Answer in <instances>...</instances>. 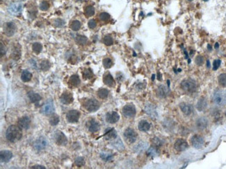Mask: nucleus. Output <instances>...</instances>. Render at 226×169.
<instances>
[{"label": "nucleus", "mask_w": 226, "mask_h": 169, "mask_svg": "<svg viewBox=\"0 0 226 169\" xmlns=\"http://www.w3.org/2000/svg\"><path fill=\"white\" fill-rule=\"evenodd\" d=\"M20 127L15 125H10L6 130V137L8 140L11 143H15L20 141L22 138V131Z\"/></svg>", "instance_id": "nucleus-1"}, {"label": "nucleus", "mask_w": 226, "mask_h": 169, "mask_svg": "<svg viewBox=\"0 0 226 169\" xmlns=\"http://www.w3.org/2000/svg\"><path fill=\"white\" fill-rule=\"evenodd\" d=\"M181 88L187 93H193L197 89L196 82L191 78L184 79L181 83Z\"/></svg>", "instance_id": "nucleus-2"}, {"label": "nucleus", "mask_w": 226, "mask_h": 169, "mask_svg": "<svg viewBox=\"0 0 226 169\" xmlns=\"http://www.w3.org/2000/svg\"><path fill=\"white\" fill-rule=\"evenodd\" d=\"M212 99L217 105L223 106L226 105V92L220 89H217L214 92Z\"/></svg>", "instance_id": "nucleus-3"}, {"label": "nucleus", "mask_w": 226, "mask_h": 169, "mask_svg": "<svg viewBox=\"0 0 226 169\" xmlns=\"http://www.w3.org/2000/svg\"><path fill=\"white\" fill-rule=\"evenodd\" d=\"M54 139L55 142L59 146H66L68 143L66 136L60 130H57L54 132Z\"/></svg>", "instance_id": "nucleus-4"}, {"label": "nucleus", "mask_w": 226, "mask_h": 169, "mask_svg": "<svg viewBox=\"0 0 226 169\" xmlns=\"http://www.w3.org/2000/svg\"><path fill=\"white\" fill-rule=\"evenodd\" d=\"M124 137L128 142L130 143H133L137 141V134L134 130L130 128H128L125 130Z\"/></svg>", "instance_id": "nucleus-5"}, {"label": "nucleus", "mask_w": 226, "mask_h": 169, "mask_svg": "<svg viewBox=\"0 0 226 169\" xmlns=\"http://www.w3.org/2000/svg\"><path fill=\"white\" fill-rule=\"evenodd\" d=\"M3 31H4V34L7 35V36H9V37L13 36L16 31L15 24L13 22H9L5 23L3 26Z\"/></svg>", "instance_id": "nucleus-6"}, {"label": "nucleus", "mask_w": 226, "mask_h": 169, "mask_svg": "<svg viewBox=\"0 0 226 169\" xmlns=\"http://www.w3.org/2000/svg\"><path fill=\"white\" fill-rule=\"evenodd\" d=\"M100 103L95 99H89L86 101L85 104V108L90 112H96L100 108Z\"/></svg>", "instance_id": "nucleus-7"}, {"label": "nucleus", "mask_w": 226, "mask_h": 169, "mask_svg": "<svg viewBox=\"0 0 226 169\" xmlns=\"http://www.w3.org/2000/svg\"><path fill=\"white\" fill-rule=\"evenodd\" d=\"M191 141L192 146L196 149H201L203 147L204 143H205L204 138L202 136L198 135H193Z\"/></svg>", "instance_id": "nucleus-8"}, {"label": "nucleus", "mask_w": 226, "mask_h": 169, "mask_svg": "<svg viewBox=\"0 0 226 169\" xmlns=\"http://www.w3.org/2000/svg\"><path fill=\"white\" fill-rule=\"evenodd\" d=\"M136 112H137V110L134 105H126L122 108V114L125 117H128V118L134 117L136 115Z\"/></svg>", "instance_id": "nucleus-9"}, {"label": "nucleus", "mask_w": 226, "mask_h": 169, "mask_svg": "<svg viewBox=\"0 0 226 169\" xmlns=\"http://www.w3.org/2000/svg\"><path fill=\"white\" fill-rule=\"evenodd\" d=\"M48 146V141L44 137H40L35 141L34 143V148L38 151H40L47 148Z\"/></svg>", "instance_id": "nucleus-10"}, {"label": "nucleus", "mask_w": 226, "mask_h": 169, "mask_svg": "<svg viewBox=\"0 0 226 169\" xmlns=\"http://www.w3.org/2000/svg\"><path fill=\"white\" fill-rule=\"evenodd\" d=\"M40 111H41V113L45 114V115H50V114H53L54 112V105L52 100H49V101L46 102L43 105Z\"/></svg>", "instance_id": "nucleus-11"}, {"label": "nucleus", "mask_w": 226, "mask_h": 169, "mask_svg": "<svg viewBox=\"0 0 226 169\" xmlns=\"http://www.w3.org/2000/svg\"><path fill=\"white\" fill-rule=\"evenodd\" d=\"M80 112L76 110H70L66 114V118L68 121L71 123V124H74V123L78 122L79 119H80Z\"/></svg>", "instance_id": "nucleus-12"}, {"label": "nucleus", "mask_w": 226, "mask_h": 169, "mask_svg": "<svg viewBox=\"0 0 226 169\" xmlns=\"http://www.w3.org/2000/svg\"><path fill=\"white\" fill-rule=\"evenodd\" d=\"M209 125L208 119L205 116H201L198 118L195 121V126L199 130H203L208 128Z\"/></svg>", "instance_id": "nucleus-13"}, {"label": "nucleus", "mask_w": 226, "mask_h": 169, "mask_svg": "<svg viewBox=\"0 0 226 169\" xmlns=\"http://www.w3.org/2000/svg\"><path fill=\"white\" fill-rule=\"evenodd\" d=\"M18 124L21 129L28 130L31 125V120L28 116H24L18 120Z\"/></svg>", "instance_id": "nucleus-14"}, {"label": "nucleus", "mask_w": 226, "mask_h": 169, "mask_svg": "<svg viewBox=\"0 0 226 169\" xmlns=\"http://www.w3.org/2000/svg\"><path fill=\"white\" fill-rule=\"evenodd\" d=\"M179 108H180L182 113L186 116H189L193 113V108L191 104L187 103H181L179 104Z\"/></svg>", "instance_id": "nucleus-15"}, {"label": "nucleus", "mask_w": 226, "mask_h": 169, "mask_svg": "<svg viewBox=\"0 0 226 169\" xmlns=\"http://www.w3.org/2000/svg\"><path fill=\"white\" fill-rule=\"evenodd\" d=\"M174 147H175V149L176 151L182 152L184 151L185 150L189 147V145H188L187 141L183 140V139H178V140L175 141Z\"/></svg>", "instance_id": "nucleus-16"}, {"label": "nucleus", "mask_w": 226, "mask_h": 169, "mask_svg": "<svg viewBox=\"0 0 226 169\" xmlns=\"http://www.w3.org/2000/svg\"><path fill=\"white\" fill-rule=\"evenodd\" d=\"M120 119L119 114L116 112H108L106 115V121L109 124H113L118 122Z\"/></svg>", "instance_id": "nucleus-17"}, {"label": "nucleus", "mask_w": 226, "mask_h": 169, "mask_svg": "<svg viewBox=\"0 0 226 169\" xmlns=\"http://www.w3.org/2000/svg\"><path fill=\"white\" fill-rule=\"evenodd\" d=\"M169 92L170 89L165 85H160L158 87L157 89V95L158 97L162 98V99H164V98L167 97L168 94H169Z\"/></svg>", "instance_id": "nucleus-18"}, {"label": "nucleus", "mask_w": 226, "mask_h": 169, "mask_svg": "<svg viewBox=\"0 0 226 169\" xmlns=\"http://www.w3.org/2000/svg\"><path fill=\"white\" fill-rule=\"evenodd\" d=\"M60 100H61L63 104L68 105L73 102L74 99H73V96L71 93H70L68 92H66L61 95Z\"/></svg>", "instance_id": "nucleus-19"}, {"label": "nucleus", "mask_w": 226, "mask_h": 169, "mask_svg": "<svg viewBox=\"0 0 226 169\" xmlns=\"http://www.w3.org/2000/svg\"><path fill=\"white\" fill-rule=\"evenodd\" d=\"M86 125H87V127H88V130L91 132H92V133L96 132L100 130V125L99 124V123L95 121V120L94 119L90 120V121L87 123Z\"/></svg>", "instance_id": "nucleus-20"}, {"label": "nucleus", "mask_w": 226, "mask_h": 169, "mask_svg": "<svg viewBox=\"0 0 226 169\" xmlns=\"http://www.w3.org/2000/svg\"><path fill=\"white\" fill-rule=\"evenodd\" d=\"M104 137L107 140H115L117 137L116 130L113 128H109L106 129L104 134Z\"/></svg>", "instance_id": "nucleus-21"}, {"label": "nucleus", "mask_w": 226, "mask_h": 169, "mask_svg": "<svg viewBox=\"0 0 226 169\" xmlns=\"http://www.w3.org/2000/svg\"><path fill=\"white\" fill-rule=\"evenodd\" d=\"M145 112L147 114H148V115L151 117V118H153V119L157 118V116H158L157 112L153 105H151V104L146 105L145 107Z\"/></svg>", "instance_id": "nucleus-22"}, {"label": "nucleus", "mask_w": 226, "mask_h": 169, "mask_svg": "<svg viewBox=\"0 0 226 169\" xmlns=\"http://www.w3.org/2000/svg\"><path fill=\"white\" fill-rule=\"evenodd\" d=\"M22 9H23V5L19 2H16V3H13L10 5L9 8V12L11 14L15 15L20 13Z\"/></svg>", "instance_id": "nucleus-23"}, {"label": "nucleus", "mask_w": 226, "mask_h": 169, "mask_svg": "<svg viewBox=\"0 0 226 169\" xmlns=\"http://www.w3.org/2000/svg\"><path fill=\"white\" fill-rule=\"evenodd\" d=\"M13 157L12 152L9 151H2L0 152V160L2 163L9 162Z\"/></svg>", "instance_id": "nucleus-24"}, {"label": "nucleus", "mask_w": 226, "mask_h": 169, "mask_svg": "<svg viewBox=\"0 0 226 169\" xmlns=\"http://www.w3.org/2000/svg\"><path fill=\"white\" fill-rule=\"evenodd\" d=\"M208 100H207L205 98L202 97L198 100V101L196 104V109L199 112H203L206 110L207 108H208Z\"/></svg>", "instance_id": "nucleus-25"}, {"label": "nucleus", "mask_w": 226, "mask_h": 169, "mask_svg": "<svg viewBox=\"0 0 226 169\" xmlns=\"http://www.w3.org/2000/svg\"><path fill=\"white\" fill-rule=\"evenodd\" d=\"M138 128L141 132H148L150 129V124L146 120H142L138 123Z\"/></svg>", "instance_id": "nucleus-26"}, {"label": "nucleus", "mask_w": 226, "mask_h": 169, "mask_svg": "<svg viewBox=\"0 0 226 169\" xmlns=\"http://www.w3.org/2000/svg\"><path fill=\"white\" fill-rule=\"evenodd\" d=\"M103 81L105 84H107L109 87H113L115 84V81H114V79L113 76L111 75V73H107L104 76V78H103Z\"/></svg>", "instance_id": "nucleus-27"}, {"label": "nucleus", "mask_w": 226, "mask_h": 169, "mask_svg": "<svg viewBox=\"0 0 226 169\" xmlns=\"http://www.w3.org/2000/svg\"><path fill=\"white\" fill-rule=\"evenodd\" d=\"M148 147V143L144 142V141H141V142L138 143L137 145L134 147V151L136 152H138V153H139V152H142L144 151L147 150Z\"/></svg>", "instance_id": "nucleus-28"}, {"label": "nucleus", "mask_w": 226, "mask_h": 169, "mask_svg": "<svg viewBox=\"0 0 226 169\" xmlns=\"http://www.w3.org/2000/svg\"><path fill=\"white\" fill-rule=\"evenodd\" d=\"M28 97L30 100V101L33 103H36L39 102L41 100V96H40L39 94L35 93L34 92H30L28 93Z\"/></svg>", "instance_id": "nucleus-29"}, {"label": "nucleus", "mask_w": 226, "mask_h": 169, "mask_svg": "<svg viewBox=\"0 0 226 169\" xmlns=\"http://www.w3.org/2000/svg\"><path fill=\"white\" fill-rule=\"evenodd\" d=\"M111 144H112V146L116 150H118V151H122L125 150V146L123 145V143H122V141H121V139L119 138L116 139L115 141L111 143Z\"/></svg>", "instance_id": "nucleus-30"}, {"label": "nucleus", "mask_w": 226, "mask_h": 169, "mask_svg": "<svg viewBox=\"0 0 226 169\" xmlns=\"http://www.w3.org/2000/svg\"><path fill=\"white\" fill-rule=\"evenodd\" d=\"M31 78H32V74H31V72H29V71L24 70V71H23V72H22L21 79H22V81H23V82H24V83L31 81Z\"/></svg>", "instance_id": "nucleus-31"}, {"label": "nucleus", "mask_w": 226, "mask_h": 169, "mask_svg": "<svg viewBox=\"0 0 226 169\" xmlns=\"http://www.w3.org/2000/svg\"><path fill=\"white\" fill-rule=\"evenodd\" d=\"M109 92L107 89L105 88H101L97 91V96L102 99H107L109 96Z\"/></svg>", "instance_id": "nucleus-32"}, {"label": "nucleus", "mask_w": 226, "mask_h": 169, "mask_svg": "<svg viewBox=\"0 0 226 169\" xmlns=\"http://www.w3.org/2000/svg\"><path fill=\"white\" fill-rule=\"evenodd\" d=\"M70 83L73 86L77 87L79 84H80V78L79 77V76L77 74L72 75L71 77L70 78Z\"/></svg>", "instance_id": "nucleus-33"}, {"label": "nucleus", "mask_w": 226, "mask_h": 169, "mask_svg": "<svg viewBox=\"0 0 226 169\" xmlns=\"http://www.w3.org/2000/svg\"><path fill=\"white\" fill-rule=\"evenodd\" d=\"M100 156L101 157V159L102 160H104L105 162H109V161L113 159V155L112 154L109 153V152H101Z\"/></svg>", "instance_id": "nucleus-34"}, {"label": "nucleus", "mask_w": 226, "mask_h": 169, "mask_svg": "<svg viewBox=\"0 0 226 169\" xmlns=\"http://www.w3.org/2000/svg\"><path fill=\"white\" fill-rule=\"evenodd\" d=\"M159 151H158V149L156 147L154 146H152L150 148H149L148 149V151H147V155L150 157H157V155H159Z\"/></svg>", "instance_id": "nucleus-35"}, {"label": "nucleus", "mask_w": 226, "mask_h": 169, "mask_svg": "<svg viewBox=\"0 0 226 169\" xmlns=\"http://www.w3.org/2000/svg\"><path fill=\"white\" fill-rule=\"evenodd\" d=\"M218 81L219 84L223 88L226 87V73H221L218 77Z\"/></svg>", "instance_id": "nucleus-36"}, {"label": "nucleus", "mask_w": 226, "mask_h": 169, "mask_svg": "<svg viewBox=\"0 0 226 169\" xmlns=\"http://www.w3.org/2000/svg\"><path fill=\"white\" fill-rule=\"evenodd\" d=\"M75 40H76V42H77V43H78L79 45H84L87 43V41H88V38H87L85 36H84V35H77V36L76 37Z\"/></svg>", "instance_id": "nucleus-37"}, {"label": "nucleus", "mask_w": 226, "mask_h": 169, "mask_svg": "<svg viewBox=\"0 0 226 169\" xmlns=\"http://www.w3.org/2000/svg\"><path fill=\"white\" fill-rule=\"evenodd\" d=\"M32 49H33L34 53L39 54L41 52V51L43 49V46L39 42H35L34 43L33 45H32Z\"/></svg>", "instance_id": "nucleus-38"}, {"label": "nucleus", "mask_w": 226, "mask_h": 169, "mask_svg": "<svg viewBox=\"0 0 226 169\" xmlns=\"http://www.w3.org/2000/svg\"><path fill=\"white\" fill-rule=\"evenodd\" d=\"M59 121H60L59 116L58 115H56V114H54V115L51 116L50 119H49L50 124L52 125V126H55V125H58Z\"/></svg>", "instance_id": "nucleus-39"}, {"label": "nucleus", "mask_w": 226, "mask_h": 169, "mask_svg": "<svg viewBox=\"0 0 226 169\" xmlns=\"http://www.w3.org/2000/svg\"><path fill=\"white\" fill-rule=\"evenodd\" d=\"M70 28L72 30V31H77L78 30H80L81 28V22L78 20H74L71 22L70 24Z\"/></svg>", "instance_id": "nucleus-40"}, {"label": "nucleus", "mask_w": 226, "mask_h": 169, "mask_svg": "<svg viewBox=\"0 0 226 169\" xmlns=\"http://www.w3.org/2000/svg\"><path fill=\"white\" fill-rule=\"evenodd\" d=\"M84 13H85V15L86 16V17H91V16H92L95 14L94 7L92 6H89L88 7H86L85 9Z\"/></svg>", "instance_id": "nucleus-41"}, {"label": "nucleus", "mask_w": 226, "mask_h": 169, "mask_svg": "<svg viewBox=\"0 0 226 169\" xmlns=\"http://www.w3.org/2000/svg\"><path fill=\"white\" fill-rule=\"evenodd\" d=\"M103 42L107 46H111L113 44V40L109 35H106L103 39Z\"/></svg>", "instance_id": "nucleus-42"}, {"label": "nucleus", "mask_w": 226, "mask_h": 169, "mask_svg": "<svg viewBox=\"0 0 226 169\" xmlns=\"http://www.w3.org/2000/svg\"><path fill=\"white\" fill-rule=\"evenodd\" d=\"M103 65H104V67L106 69H109V68L111 67V66L113 65V62L109 58H105L103 60Z\"/></svg>", "instance_id": "nucleus-43"}, {"label": "nucleus", "mask_w": 226, "mask_h": 169, "mask_svg": "<svg viewBox=\"0 0 226 169\" xmlns=\"http://www.w3.org/2000/svg\"><path fill=\"white\" fill-rule=\"evenodd\" d=\"M92 76H93V73H92V72L91 69H86L84 70V72L83 73V76L84 78L86 79L91 78L92 77Z\"/></svg>", "instance_id": "nucleus-44"}, {"label": "nucleus", "mask_w": 226, "mask_h": 169, "mask_svg": "<svg viewBox=\"0 0 226 169\" xmlns=\"http://www.w3.org/2000/svg\"><path fill=\"white\" fill-rule=\"evenodd\" d=\"M152 143L156 147H159V146H162L164 143V141H163L159 137H154L152 139Z\"/></svg>", "instance_id": "nucleus-45"}, {"label": "nucleus", "mask_w": 226, "mask_h": 169, "mask_svg": "<svg viewBox=\"0 0 226 169\" xmlns=\"http://www.w3.org/2000/svg\"><path fill=\"white\" fill-rule=\"evenodd\" d=\"M75 162V164L77 165L78 167H81V166H82L85 164V160H84V158L81 157H78L76 158Z\"/></svg>", "instance_id": "nucleus-46"}, {"label": "nucleus", "mask_w": 226, "mask_h": 169, "mask_svg": "<svg viewBox=\"0 0 226 169\" xmlns=\"http://www.w3.org/2000/svg\"><path fill=\"white\" fill-rule=\"evenodd\" d=\"M50 64L47 61H44L41 62L40 63V68L43 71H47L49 69H50Z\"/></svg>", "instance_id": "nucleus-47"}, {"label": "nucleus", "mask_w": 226, "mask_h": 169, "mask_svg": "<svg viewBox=\"0 0 226 169\" xmlns=\"http://www.w3.org/2000/svg\"><path fill=\"white\" fill-rule=\"evenodd\" d=\"M100 18L102 21L107 22L108 20H109L110 15L107 13H102L100 14Z\"/></svg>", "instance_id": "nucleus-48"}, {"label": "nucleus", "mask_w": 226, "mask_h": 169, "mask_svg": "<svg viewBox=\"0 0 226 169\" xmlns=\"http://www.w3.org/2000/svg\"><path fill=\"white\" fill-rule=\"evenodd\" d=\"M195 62L198 66H202L204 63V58L202 56H198L195 59Z\"/></svg>", "instance_id": "nucleus-49"}, {"label": "nucleus", "mask_w": 226, "mask_h": 169, "mask_svg": "<svg viewBox=\"0 0 226 169\" xmlns=\"http://www.w3.org/2000/svg\"><path fill=\"white\" fill-rule=\"evenodd\" d=\"M49 7H50V5L45 1L42 2L40 4V9L41 10H47Z\"/></svg>", "instance_id": "nucleus-50"}, {"label": "nucleus", "mask_w": 226, "mask_h": 169, "mask_svg": "<svg viewBox=\"0 0 226 169\" xmlns=\"http://www.w3.org/2000/svg\"><path fill=\"white\" fill-rule=\"evenodd\" d=\"M65 24V22L61 19H57L54 22V25L56 27H62Z\"/></svg>", "instance_id": "nucleus-51"}, {"label": "nucleus", "mask_w": 226, "mask_h": 169, "mask_svg": "<svg viewBox=\"0 0 226 169\" xmlns=\"http://www.w3.org/2000/svg\"><path fill=\"white\" fill-rule=\"evenodd\" d=\"M220 64H221V61H220V60L219 59L215 60L213 62V70L216 71L219 69Z\"/></svg>", "instance_id": "nucleus-52"}, {"label": "nucleus", "mask_w": 226, "mask_h": 169, "mask_svg": "<svg viewBox=\"0 0 226 169\" xmlns=\"http://www.w3.org/2000/svg\"><path fill=\"white\" fill-rule=\"evenodd\" d=\"M88 25L89 28L94 29V28H95V27H96L97 23H96V22H95V20H90L88 22Z\"/></svg>", "instance_id": "nucleus-53"}, {"label": "nucleus", "mask_w": 226, "mask_h": 169, "mask_svg": "<svg viewBox=\"0 0 226 169\" xmlns=\"http://www.w3.org/2000/svg\"><path fill=\"white\" fill-rule=\"evenodd\" d=\"M1 56H4L6 54V49L5 47V46L3 45V44H1Z\"/></svg>", "instance_id": "nucleus-54"}, {"label": "nucleus", "mask_w": 226, "mask_h": 169, "mask_svg": "<svg viewBox=\"0 0 226 169\" xmlns=\"http://www.w3.org/2000/svg\"><path fill=\"white\" fill-rule=\"evenodd\" d=\"M31 168H40V169H45V167H44L43 166H40V165H36L32 166Z\"/></svg>", "instance_id": "nucleus-55"}, {"label": "nucleus", "mask_w": 226, "mask_h": 169, "mask_svg": "<svg viewBox=\"0 0 226 169\" xmlns=\"http://www.w3.org/2000/svg\"><path fill=\"white\" fill-rule=\"evenodd\" d=\"M207 67H208V68H209V67H211L210 62H209V60H208V61H207Z\"/></svg>", "instance_id": "nucleus-56"}, {"label": "nucleus", "mask_w": 226, "mask_h": 169, "mask_svg": "<svg viewBox=\"0 0 226 169\" xmlns=\"http://www.w3.org/2000/svg\"><path fill=\"white\" fill-rule=\"evenodd\" d=\"M219 43H216L214 46V48L216 49H219Z\"/></svg>", "instance_id": "nucleus-57"}, {"label": "nucleus", "mask_w": 226, "mask_h": 169, "mask_svg": "<svg viewBox=\"0 0 226 169\" xmlns=\"http://www.w3.org/2000/svg\"><path fill=\"white\" fill-rule=\"evenodd\" d=\"M208 50H209V51H212V46H211L210 45H208Z\"/></svg>", "instance_id": "nucleus-58"}, {"label": "nucleus", "mask_w": 226, "mask_h": 169, "mask_svg": "<svg viewBox=\"0 0 226 169\" xmlns=\"http://www.w3.org/2000/svg\"><path fill=\"white\" fill-rule=\"evenodd\" d=\"M154 75H153V76H152V80H154Z\"/></svg>", "instance_id": "nucleus-59"}, {"label": "nucleus", "mask_w": 226, "mask_h": 169, "mask_svg": "<svg viewBox=\"0 0 226 169\" xmlns=\"http://www.w3.org/2000/svg\"><path fill=\"white\" fill-rule=\"evenodd\" d=\"M18 1H24V0H18Z\"/></svg>", "instance_id": "nucleus-60"}, {"label": "nucleus", "mask_w": 226, "mask_h": 169, "mask_svg": "<svg viewBox=\"0 0 226 169\" xmlns=\"http://www.w3.org/2000/svg\"><path fill=\"white\" fill-rule=\"evenodd\" d=\"M77 1H82V0H77Z\"/></svg>", "instance_id": "nucleus-61"}, {"label": "nucleus", "mask_w": 226, "mask_h": 169, "mask_svg": "<svg viewBox=\"0 0 226 169\" xmlns=\"http://www.w3.org/2000/svg\"><path fill=\"white\" fill-rule=\"evenodd\" d=\"M225 116H226V112H225Z\"/></svg>", "instance_id": "nucleus-62"}]
</instances>
